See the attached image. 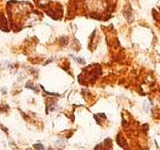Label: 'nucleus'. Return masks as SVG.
<instances>
[{
	"mask_svg": "<svg viewBox=\"0 0 160 150\" xmlns=\"http://www.w3.org/2000/svg\"><path fill=\"white\" fill-rule=\"evenodd\" d=\"M34 148H36V149H44L45 147L42 145V144H35L34 145Z\"/></svg>",
	"mask_w": 160,
	"mask_h": 150,
	"instance_id": "1",
	"label": "nucleus"
}]
</instances>
